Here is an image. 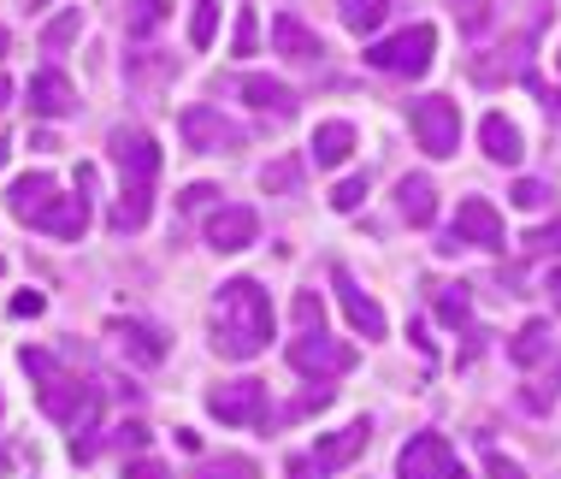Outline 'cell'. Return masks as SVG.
<instances>
[{"instance_id":"obj_1","label":"cell","mask_w":561,"mask_h":479,"mask_svg":"<svg viewBox=\"0 0 561 479\" xmlns=\"http://www.w3.org/2000/svg\"><path fill=\"white\" fill-rule=\"evenodd\" d=\"M272 343V296L254 278H231L214 296V350L225 362H254Z\"/></svg>"},{"instance_id":"obj_2","label":"cell","mask_w":561,"mask_h":479,"mask_svg":"<svg viewBox=\"0 0 561 479\" xmlns=\"http://www.w3.org/2000/svg\"><path fill=\"white\" fill-rule=\"evenodd\" d=\"M107 155L113 167L125 172V190H118V214H113V231H142L148 214H154V178H160V148L148 130L136 125H118L107 137Z\"/></svg>"},{"instance_id":"obj_3","label":"cell","mask_w":561,"mask_h":479,"mask_svg":"<svg viewBox=\"0 0 561 479\" xmlns=\"http://www.w3.org/2000/svg\"><path fill=\"white\" fill-rule=\"evenodd\" d=\"M7 207H12V219H24V226L59 237V243L83 237V226H89V196H66L48 172H24L19 184L7 190Z\"/></svg>"},{"instance_id":"obj_4","label":"cell","mask_w":561,"mask_h":479,"mask_svg":"<svg viewBox=\"0 0 561 479\" xmlns=\"http://www.w3.org/2000/svg\"><path fill=\"white\" fill-rule=\"evenodd\" d=\"M19 367L30 373L36 402H42V414H48V421H59V426H89V421H95V385H89L83 373H71L59 355L19 350Z\"/></svg>"},{"instance_id":"obj_5","label":"cell","mask_w":561,"mask_h":479,"mask_svg":"<svg viewBox=\"0 0 561 479\" xmlns=\"http://www.w3.org/2000/svg\"><path fill=\"white\" fill-rule=\"evenodd\" d=\"M432 54H437V30L432 24H408V30H397V36L373 42L367 66L390 71V78H420V71L432 66Z\"/></svg>"},{"instance_id":"obj_6","label":"cell","mask_w":561,"mask_h":479,"mask_svg":"<svg viewBox=\"0 0 561 479\" xmlns=\"http://www.w3.org/2000/svg\"><path fill=\"white\" fill-rule=\"evenodd\" d=\"M408 125H414V142L426 148L432 160H449L461 148V107L449 95H420L408 107Z\"/></svg>"},{"instance_id":"obj_7","label":"cell","mask_w":561,"mask_h":479,"mask_svg":"<svg viewBox=\"0 0 561 479\" xmlns=\"http://www.w3.org/2000/svg\"><path fill=\"white\" fill-rule=\"evenodd\" d=\"M290 367L313 385H331V379H343V373L355 367V350L337 343V338H325V332H301L290 343Z\"/></svg>"},{"instance_id":"obj_8","label":"cell","mask_w":561,"mask_h":479,"mask_svg":"<svg viewBox=\"0 0 561 479\" xmlns=\"http://www.w3.org/2000/svg\"><path fill=\"white\" fill-rule=\"evenodd\" d=\"M397 474L402 479H467V468L455 461L444 432H414V438L402 444V456H397Z\"/></svg>"},{"instance_id":"obj_9","label":"cell","mask_w":561,"mask_h":479,"mask_svg":"<svg viewBox=\"0 0 561 479\" xmlns=\"http://www.w3.org/2000/svg\"><path fill=\"white\" fill-rule=\"evenodd\" d=\"M461 243H473V249H503V214H496L484 196H467L461 207H455V226H449V237H444L437 249L455 254Z\"/></svg>"},{"instance_id":"obj_10","label":"cell","mask_w":561,"mask_h":479,"mask_svg":"<svg viewBox=\"0 0 561 479\" xmlns=\"http://www.w3.org/2000/svg\"><path fill=\"white\" fill-rule=\"evenodd\" d=\"M178 130H184V142L195 155H231V148H242V125H231L219 107H184Z\"/></svg>"},{"instance_id":"obj_11","label":"cell","mask_w":561,"mask_h":479,"mask_svg":"<svg viewBox=\"0 0 561 479\" xmlns=\"http://www.w3.org/2000/svg\"><path fill=\"white\" fill-rule=\"evenodd\" d=\"M207 409L225 426H261L266 421V385L261 379H231L219 391H207Z\"/></svg>"},{"instance_id":"obj_12","label":"cell","mask_w":561,"mask_h":479,"mask_svg":"<svg viewBox=\"0 0 561 479\" xmlns=\"http://www.w3.org/2000/svg\"><path fill=\"white\" fill-rule=\"evenodd\" d=\"M331 290H337V303H343V313H348V326H355L360 338H385L390 332V320H385V308L373 303L367 290H360L355 278H348V266H331Z\"/></svg>"},{"instance_id":"obj_13","label":"cell","mask_w":561,"mask_h":479,"mask_svg":"<svg viewBox=\"0 0 561 479\" xmlns=\"http://www.w3.org/2000/svg\"><path fill=\"white\" fill-rule=\"evenodd\" d=\"M254 237H261V214H254V207H219V214L207 219V249H219V254L249 249Z\"/></svg>"},{"instance_id":"obj_14","label":"cell","mask_w":561,"mask_h":479,"mask_svg":"<svg viewBox=\"0 0 561 479\" xmlns=\"http://www.w3.org/2000/svg\"><path fill=\"white\" fill-rule=\"evenodd\" d=\"M24 95H30V113L36 118H71L78 113V89H71L66 71H36Z\"/></svg>"},{"instance_id":"obj_15","label":"cell","mask_w":561,"mask_h":479,"mask_svg":"<svg viewBox=\"0 0 561 479\" xmlns=\"http://www.w3.org/2000/svg\"><path fill=\"white\" fill-rule=\"evenodd\" d=\"M373 444V421H348L343 432H331V438H320L313 444V461H320L325 474H337V468H348L360 451Z\"/></svg>"},{"instance_id":"obj_16","label":"cell","mask_w":561,"mask_h":479,"mask_svg":"<svg viewBox=\"0 0 561 479\" xmlns=\"http://www.w3.org/2000/svg\"><path fill=\"white\" fill-rule=\"evenodd\" d=\"M272 48H278L284 59H296V66H313V59L325 54V42L313 36L296 12H278V19H272Z\"/></svg>"},{"instance_id":"obj_17","label":"cell","mask_w":561,"mask_h":479,"mask_svg":"<svg viewBox=\"0 0 561 479\" xmlns=\"http://www.w3.org/2000/svg\"><path fill=\"white\" fill-rule=\"evenodd\" d=\"M313 167L320 172H331V167H343L348 155H355V125H348V118H325L320 130H313Z\"/></svg>"},{"instance_id":"obj_18","label":"cell","mask_w":561,"mask_h":479,"mask_svg":"<svg viewBox=\"0 0 561 479\" xmlns=\"http://www.w3.org/2000/svg\"><path fill=\"white\" fill-rule=\"evenodd\" d=\"M479 142H484V155H491L496 167H520V160H526V142H520V130H514L503 113H484V125H479Z\"/></svg>"},{"instance_id":"obj_19","label":"cell","mask_w":561,"mask_h":479,"mask_svg":"<svg viewBox=\"0 0 561 479\" xmlns=\"http://www.w3.org/2000/svg\"><path fill=\"white\" fill-rule=\"evenodd\" d=\"M242 95H249V107H261V113H278V118L296 113V89L266 78V71H249V78H242Z\"/></svg>"},{"instance_id":"obj_20","label":"cell","mask_w":561,"mask_h":479,"mask_svg":"<svg viewBox=\"0 0 561 479\" xmlns=\"http://www.w3.org/2000/svg\"><path fill=\"white\" fill-rule=\"evenodd\" d=\"M113 338H118V350H125L130 362H142V367H154L165 355V338L154 332V326H142V320H113Z\"/></svg>"},{"instance_id":"obj_21","label":"cell","mask_w":561,"mask_h":479,"mask_svg":"<svg viewBox=\"0 0 561 479\" xmlns=\"http://www.w3.org/2000/svg\"><path fill=\"white\" fill-rule=\"evenodd\" d=\"M397 207H402L408 226H432V219H437V184H432V178H402V184H397Z\"/></svg>"},{"instance_id":"obj_22","label":"cell","mask_w":561,"mask_h":479,"mask_svg":"<svg viewBox=\"0 0 561 479\" xmlns=\"http://www.w3.org/2000/svg\"><path fill=\"white\" fill-rule=\"evenodd\" d=\"M550 350H556L550 326H543V320H526L520 332H514V343H508V362H514V367H538Z\"/></svg>"},{"instance_id":"obj_23","label":"cell","mask_w":561,"mask_h":479,"mask_svg":"<svg viewBox=\"0 0 561 479\" xmlns=\"http://www.w3.org/2000/svg\"><path fill=\"white\" fill-rule=\"evenodd\" d=\"M385 12H390V0H337V19H343V30H355V36H373V30L385 24Z\"/></svg>"},{"instance_id":"obj_24","label":"cell","mask_w":561,"mask_h":479,"mask_svg":"<svg viewBox=\"0 0 561 479\" xmlns=\"http://www.w3.org/2000/svg\"><path fill=\"white\" fill-rule=\"evenodd\" d=\"M165 19H172V0H130V19H125V30H130L136 42H142V36H154V30H160Z\"/></svg>"},{"instance_id":"obj_25","label":"cell","mask_w":561,"mask_h":479,"mask_svg":"<svg viewBox=\"0 0 561 479\" xmlns=\"http://www.w3.org/2000/svg\"><path fill=\"white\" fill-rule=\"evenodd\" d=\"M455 7V24L467 30V36H484V30L496 24V7H503V0H449Z\"/></svg>"},{"instance_id":"obj_26","label":"cell","mask_w":561,"mask_h":479,"mask_svg":"<svg viewBox=\"0 0 561 479\" xmlns=\"http://www.w3.org/2000/svg\"><path fill=\"white\" fill-rule=\"evenodd\" d=\"M190 479H261V468L249 456H207Z\"/></svg>"},{"instance_id":"obj_27","label":"cell","mask_w":561,"mask_h":479,"mask_svg":"<svg viewBox=\"0 0 561 479\" xmlns=\"http://www.w3.org/2000/svg\"><path fill=\"white\" fill-rule=\"evenodd\" d=\"M78 30H83V12H78V7H66V12H59V19H54L48 30H42V48H48V54H66Z\"/></svg>"},{"instance_id":"obj_28","label":"cell","mask_w":561,"mask_h":479,"mask_svg":"<svg viewBox=\"0 0 561 479\" xmlns=\"http://www.w3.org/2000/svg\"><path fill=\"white\" fill-rule=\"evenodd\" d=\"M467 313H473L467 284H444V290H437V320H444V326H467Z\"/></svg>"},{"instance_id":"obj_29","label":"cell","mask_w":561,"mask_h":479,"mask_svg":"<svg viewBox=\"0 0 561 479\" xmlns=\"http://www.w3.org/2000/svg\"><path fill=\"white\" fill-rule=\"evenodd\" d=\"M190 48H207V42H214V24H219V7L214 0H190Z\"/></svg>"},{"instance_id":"obj_30","label":"cell","mask_w":561,"mask_h":479,"mask_svg":"<svg viewBox=\"0 0 561 479\" xmlns=\"http://www.w3.org/2000/svg\"><path fill=\"white\" fill-rule=\"evenodd\" d=\"M266 190H284V196H296L301 190V160H272V167L261 172Z\"/></svg>"},{"instance_id":"obj_31","label":"cell","mask_w":561,"mask_h":479,"mask_svg":"<svg viewBox=\"0 0 561 479\" xmlns=\"http://www.w3.org/2000/svg\"><path fill=\"white\" fill-rule=\"evenodd\" d=\"M367 202V172H355V178H343L337 190H331V207H337V214H355V207Z\"/></svg>"},{"instance_id":"obj_32","label":"cell","mask_w":561,"mask_h":479,"mask_svg":"<svg viewBox=\"0 0 561 479\" xmlns=\"http://www.w3.org/2000/svg\"><path fill=\"white\" fill-rule=\"evenodd\" d=\"M296 326H301V332H325V303L313 290L296 296Z\"/></svg>"},{"instance_id":"obj_33","label":"cell","mask_w":561,"mask_h":479,"mask_svg":"<svg viewBox=\"0 0 561 479\" xmlns=\"http://www.w3.org/2000/svg\"><path fill=\"white\" fill-rule=\"evenodd\" d=\"M520 249H526V254H561V226H538V231H526V237H520Z\"/></svg>"},{"instance_id":"obj_34","label":"cell","mask_w":561,"mask_h":479,"mask_svg":"<svg viewBox=\"0 0 561 479\" xmlns=\"http://www.w3.org/2000/svg\"><path fill=\"white\" fill-rule=\"evenodd\" d=\"M508 202H514V207H543V202H550V184H538V178H520V184L508 190Z\"/></svg>"},{"instance_id":"obj_35","label":"cell","mask_w":561,"mask_h":479,"mask_svg":"<svg viewBox=\"0 0 561 479\" xmlns=\"http://www.w3.org/2000/svg\"><path fill=\"white\" fill-rule=\"evenodd\" d=\"M231 54H254V7L237 12V36H231Z\"/></svg>"},{"instance_id":"obj_36","label":"cell","mask_w":561,"mask_h":479,"mask_svg":"<svg viewBox=\"0 0 561 479\" xmlns=\"http://www.w3.org/2000/svg\"><path fill=\"white\" fill-rule=\"evenodd\" d=\"M484 474H491V479H526V468H520V461H508L503 451L484 456Z\"/></svg>"},{"instance_id":"obj_37","label":"cell","mask_w":561,"mask_h":479,"mask_svg":"<svg viewBox=\"0 0 561 479\" xmlns=\"http://www.w3.org/2000/svg\"><path fill=\"white\" fill-rule=\"evenodd\" d=\"M125 479H172V468H165V461H154V456H136L130 468H125Z\"/></svg>"},{"instance_id":"obj_38","label":"cell","mask_w":561,"mask_h":479,"mask_svg":"<svg viewBox=\"0 0 561 479\" xmlns=\"http://www.w3.org/2000/svg\"><path fill=\"white\" fill-rule=\"evenodd\" d=\"M284 479H331V474H325L313 456H290V468H284Z\"/></svg>"},{"instance_id":"obj_39","label":"cell","mask_w":561,"mask_h":479,"mask_svg":"<svg viewBox=\"0 0 561 479\" xmlns=\"http://www.w3.org/2000/svg\"><path fill=\"white\" fill-rule=\"evenodd\" d=\"M12 313H19V320H30V313H42V290H24V296H12Z\"/></svg>"},{"instance_id":"obj_40","label":"cell","mask_w":561,"mask_h":479,"mask_svg":"<svg viewBox=\"0 0 561 479\" xmlns=\"http://www.w3.org/2000/svg\"><path fill=\"white\" fill-rule=\"evenodd\" d=\"M214 196H219L214 184H190V190H184V207H207V202H214Z\"/></svg>"},{"instance_id":"obj_41","label":"cell","mask_w":561,"mask_h":479,"mask_svg":"<svg viewBox=\"0 0 561 479\" xmlns=\"http://www.w3.org/2000/svg\"><path fill=\"white\" fill-rule=\"evenodd\" d=\"M543 290H550V303L561 308V266H556V273H550V284H543Z\"/></svg>"},{"instance_id":"obj_42","label":"cell","mask_w":561,"mask_h":479,"mask_svg":"<svg viewBox=\"0 0 561 479\" xmlns=\"http://www.w3.org/2000/svg\"><path fill=\"white\" fill-rule=\"evenodd\" d=\"M7 48H12V36H7V24H0V59H7Z\"/></svg>"},{"instance_id":"obj_43","label":"cell","mask_w":561,"mask_h":479,"mask_svg":"<svg viewBox=\"0 0 561 479\" xmlns=\"http://www.w3.org/2000/svg\"><path fill=\"white\" fill-rule=\"evenodd\" d=\"M7 101H12V83H7V78H0V107H7Z\"/></svg>"},{"instance_id":"obj_44","label":"cell","mask_w":561,"mask_h":479,"mask_svg":"<svg viewBox=\"0 0 561 479\" xmlns=\"http://www.w3.org/2000/svg\"><path fill=\"white\" fill-rule=\"evenodd\" d=\"M0 167H7V142H0Z\"/></svg>"},{"instance_id":"obj_45","label":"cell","mask_w":561,"mask_h":479,"mask_svg":"<svg viewBox=\"0 0 561 479\" xmlns=\"http://www.w3.org/2000/svg\"><path fill=\"white\" fill-rule=\"evenodd\" d=\"M30 7H48V0H30Z\"/></svg>"},{"instance_id":"obj_46","label":"cell","mask_w":561,"mask_h":479,"mask_svg":"<svg viewBox=\"0 0 561 479\" xmlns=\"http://www.w3.org/2000/svg\"><path fill=\"white\" fill-rule=\"evenodd\" d=\"M556 66H561V54H556Z\"/></svg>"}]
</instances>
